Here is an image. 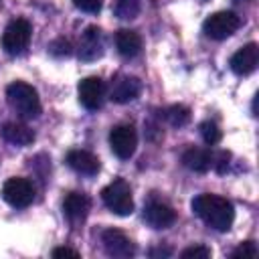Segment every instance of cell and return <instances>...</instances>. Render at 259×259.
I'll return each instance as SVG.
<instances>
[{
    "label": "cell",
    "mask_w": 259,
    "mask_h": 259,
    "mask_svg": "<svg viewBox=\"0 0 259 259\" xmlns=\"http://www.w3.org/2000/svg\"><path fill=\"white\" fill-rule=\"evenodd\" d=\"M192 210L204 225L221 233L229 231L235 221L233 204L225 196H219V194H198L192 200Z\"/></svg>",
    "instance_id": "obj_1"
},
{
    "label": "cell",
    "mask_w": 259,
    "mask_h": 259,
    "mask_svg": "<svg viewBox=\"0 0 259 259\" xmlns=\"http://www.w3.org/2000/svg\"><path fill=\"white\" fill-rule=\"evenodd\" d=\"M8 105L24 119H34L40 113V99L32 85L24 81H14L6 87Z\"/></svg>",
    "instance_id": "obj_2"
},
{
    "label": "cell",
    "mask_w": 259,
    "mask_h": 259,
    "mask_svg": "<svg viewBox=\"0 0 259 259\" xmlns=\"http://www.w3.org/2000/svg\"><path fill=\"white\" fill-rule=\"evenodd\" d=\"M101 200L103 204L119 217H127L134 212V198H132V188L125 180L115 178L101 190Z\"/></svg>",
    "instance_id": "obj_3"
},
{
    "label": "cell",
    "mask_w": 259,
    "mask_h": 259,
    "mask_svg": "<svg viewBox=\"0 0 259 259\" xmlns=\"http://www.w3.org/2000/svg\"><path fill=\"white\" fill-rule=\"evenodd\" d=\"M241 26V18L231 12V10H221V12H214L210 14L204 24H202V32L212 38V40H225L229 38L237 28Z\"/></svg>",
    "instance_id": "obj_4"
},
{
    "label": "cell",
    "mask_w": 259,
    "mask_h": 259,
    "mask_svg": "<svg viewBox=\"0 0 259 259\" xmlns=\"http://www.w3.org/2000/svg\"><path fill=\"white\" fill-rule=\"evenodd\" d=\"M30 34H32V26L28 20L24 18H16L12 20L2 34V49L8 55H20L26 51L28 42H30Z\"/></svg>",
    "instance_id": "obj_5"
},
{
    "label": "cell",
    "mask_w": 259,
    "mask_h": 259,
    "mask_svg": "<svg viewBox=\"0 0 259 259\" xmlns=\"http://www.w3.org/2000/svg\"><path fill=\"white\" fill-rule=\"evenodd\" d=\"M2 198L14 208H24L34 200V184L22 176L8 178L2 186Z\"/></svg>",
    "instance_id": "obj_6"
},
{
    "label": "cell",
    "mask_w": 259,
    "mask_h": 259,
    "mask_svg": "<svg viewBox=\"0 0 259 259\" xmlns=\"http://www.w3.org/2000/svg\"><path fill=\"white\" fill-rule=\"evenodd\" d=\"M109 146H111V152L117 158H121V160L132 158L134 152H136V146H138L136 127L132 123H119V125L111 127V132H109Z\"/></svg>",
    "instance_id": "obj_7"
},
{
    "label": "cell",
    "mask_w": 259,
    "mask_h": 259,
    "mask_svg": "<svg viewBox=\"0 0 259 259\" xmlns=\"http://www.w3.org/2000/svg\"><path fill=\"white\" fill-rule=\"evenodd\" d=\"M101 243L103 249L109 257H117V259H127L136 253L134 243L130 241V237L117 229H105L101 233Z\"/></svg>",
    "instance_id": "obj_8"
},
{
    "label": "cell",
    "mask_w": 259,
    "mask_h": 259,
    "mask_svg": "<svg viewBox=\"0 0 259 259\" xmlns=\"http://www.w3.org/2000/svg\"><path fill=\"white\" fill-rule=\"evenodd\" d=\"M77 93H79V101L85 109H99L103 105V99H105V83L99 79V77H85L79 87H77Z\"/></svg>",
    "instance_id": "obj_9"
},
{
    "label": "cell",
    "mask_w": 259,
    "mask_h": 259,
    "mask_svg": "<svg viewBox=\"0 0 259 259\" xmlns=\"http://www.w3.org/2000/svg\"><path fill=\"white\" fill-rule=\"evenodd\" d=\"M142 91V81L134 75H117L111 81L109 97L115 103H130L134 101Z\"/></svg>",
    "instance_id": "obj_10"
},
{
    "label": "cell",
    "mask_w": 259,
    "mask_h": 259,
    "mask_svg": "<svg viewBox=\"0 0 259 259\" xmlns=\"http://www.w3.org/2000/svg\"><path fill=\"white\" fill-rule=\"evenodd\" d=\"M103 55V36L97 26H87L79 38V59L81 61H95Z\"/></svg>",
    "instance_id": "obj_11"
},
{
    "label": "cell",
    "mask_w": 259,
    "mask_h": 259,
    "mask_svg": "<svg viewBox=\"0 0 259 259\" xmlns=\"http://www.w3.org/2000/svg\"><path fill=\"white\" fill-rule=\"evenodd\" d=\"M144 221L152 227V229H168L176 223V212L172 206L164 204V202H148L144 208Z\"/></svg>",
    "instance_id": "obj_12"
},
{
    "label": "cell",
    "mask_w": 259,
    "mask_h": 259,
    "mask_svg": "<svg viewBox=\"0 0 259 259\" xmlns=\"http://www.w3.org/2000/svg\"><path fill=\"white\" fill-rule=\"evenodd\" d=\"M89 208H91V200L83 192H69L65 196V200H63V214L73 225L83 223L87 219V214H89Z\"/></svg>",
    "instance_id": "obj_13"
},
{
    "label": "cell",
    "mask_w": 259,
    "mask_h": 259,
    "mask_svg": "<svg viewBox=\"0 0 259 259\" xmlns=\"http://www.w3.org/2000/svg\"><path fill=\"white\" fill-rule=\"evenodd\" d=\"M259 63V49L255 42H249L241 47L233 57H231V69L237 75H251L257 69Z\"/></svg>",
    "instance_id": "obj_14"
},
{
    "label": "cell",
    "mask_w": 259,
    "mask_h": 259,
    "mask_svg": "<svg viewBox=\"0 0 259 259\" xmlns=\"http://www.w3.org/2000/svg\"><path fill=\"white\" fill-rule=\"evenodd\" d=\"M67 164L69 168L85 176H93L99 172V158L87 150H71L67 154Z\"/></svg>",
    "instance_id": "obj_15"
},
{
    "label": "cell",
    "mask_w": 259,
    "mask_h": 259,
    "mask_svg": "<svg viewBox=\"0 0 259 259\" xmlns=\"http://www.w3.org/2000/svg\"><path fill=\"white\" fill-rule=\"evenodd\" d=\"M182 164L192 170V172H198V174H204L212 168V152L204 150V148H186L184 154H182Z\"/></svg>",
    "instance_id": "obj_16"
},
{
    "label": "cell",
    "mask_w": 259,
    "mask_h": 259,
    "mask_svg": "<svg viewBox=\"0 0 259 259\" xmlns=\"http://www.w3.org/2000/svg\"><path fill=\"white\" fill-rule=\"evenodd\" d=\"M115 47H117V53L125 59H134L140 51H142V38L136 30H130V28H121L115 32Z\"/></svg>",
    "instance_id": "obj_17"
},
{
    "label": "cell",
    "mask_w": 259,
    "mask_h": 259,
    "mask_svg": "<svg viewBox=\"0 0 259 259\" xmlns=\"http://www.w3.org/2000/svg\"><path fill=\"white\" fill-rule=\"evenodd\" d=\"M2 138L14 146H28L34 142V132L24 125V123H16V121H8L2 127Z\"/></svg>",
    "instance_id": "obj_18"
},
{
    "label": "cell",
    "mask_w": 259,
    "mask_h": 259,
    "mask_svg": "<svg viewBox=\"0 0 259 259\" xmlns=\"http://www.w3.org/2000/svg\"><path fill=\"white\" fill-rule=\"evenodd\" d=\"M164 119L174 127H182L190 121V109L186 105H170L164 109Z\"/></svg>",
    "instance_id": "obj_19"
},
{
    "label": "cell",
    "mask_w": 259,
    "mask_h": 259,
    "mask_svg": "<svg viewBox=\"0 0 259 259\" xmlns=\"http://www.w3.org/2000/svg\"><path fill=\"white\" fill-rule=\"evenodd\" d=\"M200 136H202L204 144H208V146L219 144L221 138H223V134H221V130H219V125L214 121H202L200 123Z\"/></svg>",
    "instance_id": "obj_20"
},
{
    "label": "cell",
    "mask_w": 259,
    "mask_h": 259,
    "mask_svg": "<svg viewBox=\"0 0 259 259\" xmlns=\"http://www.w3.org/2000/svg\"><path fill=\"white\" fill-rule=\"evenodd\" d=\"M140 12V0H117L115 14L119 18H134Z\"/></svg>",
    "instance_id": "obj_21"
},
{
    "label": "cell",
    "mask_w": 259,
    "mask_h": 259,
    "mask_svg": "<svg viewBox=\"0 0 259 259\" xmlns=\"http://www.w3.org/2000/svg\"><path fill=\"white\" fill-rule=\"evenodd\" d=\"M71 51H73V45H71V40L69 38H65V36H59V38H55L51 45H49V53L53 55V57H69L71 55Z\"/></svg>",
    "instance_id": "obj_22"
},
{
    "label": "cell",
    "mask_w": 259,
    "mask_h": 259,
    "mask_svg": "<svg viewBox=\"0 0 259 259\" xmlns=\"http://www.w3.org/2000/svg\"><path fill=\"white\" fill-rule=\"evenodd\" d=\"M182 259H208L210 257V249L204 247V245H192L188 249H184L180 253Z\"/></svg>",
    "instance_id": "obj_23"
},
{
    "label": "cell",
    "mask_w": 259,
    "mask_h": 259,
    "mask_svg": "<svg viewBox=\"0 0 259 259\" xmlns=\"http://www.w3.org/2000/svg\"><path fill=\"white\" fill-rule=\"evenodd\" d=\"M257 255V247H255V243L253 241H245V243H241L233 253H231V257H255Z\"/></svg>",
    "instance_id": "obj_24"
},
{
    "label": "cell",
    "mask_w": 259,
    "mask_h": 259,
    "mask_svg": "<svg viewBox=\"0 0 259 259\" xmlns=\"http://www.w3.org/2000/svg\"><path fill=\"white\" fill-rule=\"evenodd\" d=\"M229 160H231V154H229V152L212 154V168H214L219 174H225L227 168H229Z\"/></svg>",
    "instance_id": "obj_25"
},
{
    "label": "cell",
    "mask_w": 259,
    "mask_h": 259,
    "mask_svg": "<svg viewBox=\"0 0 259 259\" xmlns=\"http://www.w3.org/2000/svg\"><path fill=\"white\" fill-rule=\"evenodd\" d=\"M73 4L83 10V12H89V14H95L101 10V0H73Z\"/></svg>",
    "instance_id": "obj_26"
},
{
    "label": "cell",
    "mask_w": 259,
    "mask_h": 259,
    "mask_svg": "<svg viewBox=\"0 0 259 259\" xmlns=\"http://www.w3.org/2000/svg\"><path fill=\"white\" fill-rule=\"evenodd\" d=\"M79 255L81 253L71 249V247H57V249H53V257H79Z\"/></svg>",
    "instance_id": "obj_27"
},
{
    "label": "cell",
    "mask_w": 259,
    "mask_h": 259,
    "mask_svg": "<svg viewBox=\"0 0 259 259\" xmlns=\"http://www.w3.org/2000/svg\"><path fill=\"white\" fill-rule=\"evenodd\" d=\"M150 255L152 257H156V255H170V249H152Z\"/></svg>",
    "instance_id": "obj_28"
}]
</instances>
